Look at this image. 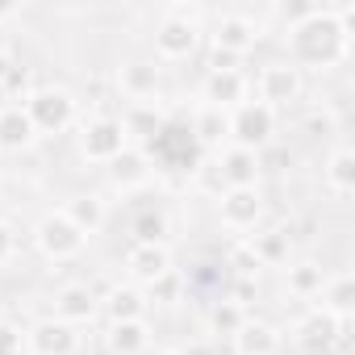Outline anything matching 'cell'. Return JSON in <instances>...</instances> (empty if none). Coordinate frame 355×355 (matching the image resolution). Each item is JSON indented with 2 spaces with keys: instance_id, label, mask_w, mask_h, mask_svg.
I'll return each instance as SVG.
<instances>
[{
  "instance_id": "6da1fadb",
  "label": "cell",
  "mask_w": 355,
  "mask_h": 355,
  "mask_svg": "<svg viewBox=\"0 0 355 355\" xmlns=\"http://www.w3.org/2000/svg\"><path fill=\"white\" fill-rule=\"evenodd\" d=\"M288 46H293V67H338L351 51V30L322 5L313 17H305L301 26L288 30Z\"/></svg>"
},
{
  "instance_id": "7a4b0ae2",
  "label": "cell",
  "mask_w": 355,
  "mask_h": 355,
  "mask_svg": "<svg viewBox=\"0 0 355 355\" xmlns=\"http://www.w3.org/2000/svg\"><path fill=\"white\" fill-rule=\"evenodd\" d=\"M347 343H351V318L313 309L297 322V347L305 355H330V347H347Z\"/></svg>"
},
{
  "instance_id": "3957f363",
  "label": "cell",
  "mask_w": 355,
  "mask_h": 355,
  "mask_svg": "<svg viewBox=\"0 0 355 355\" xmlns=\"http://www.w3.org/2000/svg\"><path fill=\"white\" fill-rule=\"evenodd\" d=\"M26 113H30L38 134H59V130H67L76 121L80 101L67 88H34V96L26 101Z\"/></svg>"
},
{
  "instance_id": "277c9868",
  "label": "cell",
  "mask_w": 355,
  "mask_h": 355,
  "mask_svg": "<svg viewBox=\"0 0 355 355\" xmlns=\"http://www.w3.org/2000/svg\"><path fill=\"white\" fill-rule=\"evenodd\" d=\"M272 138H276V109H268V105H259V101H243V105L230 113V142H234V146L259 155Z\"/></svg>"
},
{
  "instance_id": "5b68a950",
  "label": "cell",
  "mask_w": 355,
  "mask_h": 355,
  "mask_svg": "<svg viewBox=\"0 0 355 355\" xmlns=\"http://www.w3.org/2000/svg\"><path fill=\"white\" fill-rule=\"evenodd\" d=\"M34 247L42 251V259H51V263H67V259H76V255L88 247V234L76 230L63 214H46V218L34 226Z\"/></svg>"
},
{
  "instance_id": "8992f818",
  "label": "cell",
  "mask_w": 355,
  "mask_h": 355,
  "mask_svg": "<svg viewBox=\"0 0 355 355\" xmlns=\"http://www.w3.org/2000/svg\"><path fill=\"white\" fill-rule=\"evenodd\" d=\"M125 146H130V142H125V130H121V121L109 117V113H96V117L84 121V130H80V150H84L88 163H113Z\"/></svg>"
},
{
  "instance_id": "52a82bcc",
  "label": "cell",
  "mask_w": 355,
  "mask_h": 355,
  "mask_svg": "<svg viewBox=\"0 0 355 355\" xmlns=\"http://www.w3.org/2000/svg\"><path fill=\"white\" fill-rule=\"evenodd\" d=\"M301 92H305V76H301V67H293V63H268V67L259 71V80H255V96H259V105H268V109H284V105H293Z\"/></svg>"
},
{
  "instance_id": "ba28073f",
  "label": "cell",
  "mask_w": 355,
  "mask_h": 355,
  "mask_svg": "<svg viewBox=\"0 0 355 355\" xmlns=\"http://www.w3.org/2000/svg\"><path fill=\"white\" fill-rule=\"evenodd\" d=\"M197 42H201V21L163 13V21L155 30V55H159V63H180V59H189L197 51Z\"/></svg>"
},
{
  "instance_id": "9c48e42d",
  "label": "cell",
  "mask_w": 355,
  "mask_h": 355,
  "mask_svg": "<svg viewBox=\"0 0 355 355\" xmlns=\"http://www.w3.org/2000/svg\"><path fill=\"white\" fill-rule=\"evenodd\" d=\"M218 214L226 230H255L263 222V193L259 189H226L218 197Z\"/></svg>"
},
{
  "instance_id": "30bf717a",
  "label": "cell",
  "mask_w": 355,
  "mask_h": 355,
  "mask_svg": "<svg viewBox=\"0 0 355 355\" xmlns=\"http://www.w3.org/2000/svg\"><path fill=\"white\" fill-rule=\"evenodd\" d=\"M167 272H171V251H167V243H134V247L125 251V276H130V284L146 288V284H155V280L167 276Z\"/></svg>"
},
{
  "instance_id": "8fae6325",
  "label": "cell",
  "mask_w": 355,
  "mask_h": 355,
  "mask_svg": "<svg viewBox=\"0 0 355 355\" xmlns=\"http://www.w3.org/2000/svg\"><path fill=\"white\" fill-rule=\"evenodd\" d=\"M259 155L255 150H243V146H226L222 159L214 163L222 189H259Z\"/></svg>"
},
{
  "instance_id": "7c38bea8",
  "label": "cell",
  "mask_w": 355,
  "mask_h": 355,
  "mask_svg": "<svg viewBox=\"0 0 355 355\" xmlns=\"http://www.w3.org/2000/svg\"><path fill=\"white\" fill-rule=\"evenodd\" d=\"M117 88L130 105H146L159 96V63L150 59H130L117 67Z\"/></svg>"
},
{
  "instance_id": "4fadbf2b",
  "label": "cell",
  "mask_w": 355,
  "mask_h": 355,
  "mask_svg": "<svg viewBox=\"0 0 355 355\" xmlns=\"http://www.w3.org/2000/svg\"><path fill=\"white\" fill-rule=\"evenodd\" d=\"M150 175H155V159H150L142 146H125V150L109 163V180H113V189H121V193H134V189L150 184Z\"/></svg>"
},
{
  "instance_id": "5bb4252c",
  "label": "cell",
  "mask_w": 355,
  "mask_h": 355,
  "mask_svg": "<svg viewBox=\"0 0 355 355\" xmlns=\"http://www.w3.org/2000/svg\"><path fill=\"white\" fill-rule=\"evenodd\" d=\"M30 351L34 355H76L80 351V334L76 326L59 322V318H46L30 330Z\"/></svg>"
},
{
  "instance_id": "9a60e30c",
  "label": "cell",
  "mask_w": 355,
  "mask_h": 355,
  "mask_svg": "<svg viewBox=\"0 0 355 355\" xmlns=\"http://www.w3.org/2000/svg\"><path fill=\"white\" fill-rule=\"evenodd\" d=\"M255 42H259V26H255L251 17H243V13L218 17V26H214V46H218V51H230V55L243 59Z\"/></svg>"
},
{
  "instance_id": "2e32d148",
  "label": "cell",
  "mask_w": 355,
  "mask_h": 355,
  "mask_svg": "<svg viewBox=\"0 0 355 355\" xmlns=\"http://www.w3.org/2000/svg\"><path fill=\"white\" fill-rule=\"evenodd\" d=\"M247 92H251V84L243 71H209L205 76V105H214V109L234 113L247 101Z\"/></svg>"
},
{
  "instance_id": "e0dca14e",
  "label": "cell",
  "mask_w": 355,
  "mask_h": 355,
  "mask_svg": "<svg viewBox=\"0 0 355 355\" xmlns=\"http://www.w3.org/2000/svg\"><path fill=\"white\" fill-rule=\"evenodd\" d=\"M280 330L272 326V322H255V318H247L243 322V330L230 338V351L234 355H280Z\"/></svg>"
},
{
  "instance_id": "ac0fdd59",
  "label": "cell",
  "mask_w": 355,
  "mask_h": 355,
  "mask_svg": "<svg viewBox=\"0 0 355 355\" xmlns=\"http://www.w3.org/2000/svg\"><path fill=\"white\" fill-rule=\"evenodd\" d=\"M96 309H101V301H96V293H92L88 284H63L59 297H55V313H59V322H67V326L92 322Z\"/></svg>"
},
{
  "instance_id": "d6986e66",
  "label": "cell",
  "mask_w": 355,
  "mask_h": 355,
  "mask_svg": "<svg viewBox=\"0 0 355 355\" xmlns=\"http://www.w3.org/2000/svg\"><path fill=\"white\" fill-rule=\"evenodd\" d=\"M38 130L26 113V105H0V155L5 150H26L34 146Z\"/></svg>"
},
{
  "instance_id": "ffe728a7",
  "label": "cell",
  "mask_w": 355,
  "mask_h": 355,
  "mask_svg": "<svg viewBox=\"0 0 355 355\" xmlns=\"http://www.w3.org/2000/svg\"><path fill=\"white\" fill-rule=\"evenodd\" d=\"M101 305H105L109 322H142L150 301H146V293H142L138 284H113Z\"/></svg>"
},
{
  "instance_id": "44dd1931",
  "label": "cell",
  "mask_w": 355,
  "mask_h": 355,
  "mask_svg": "<svg viewBox=\"0 0 355 355\" xmlns=\"http://www.w3.org/2000/svg\"><path fill=\"white\" fill-rule=\"evenodd\" d=\"M59 214H63L76 230H84V234H96V230L109 222V205H105L96 193H80V197H71Z\"/></svg>"
},
{
  "instance_id": "7402d4cb",
  "label": "cell",
  "mask_w": 355,
  "mask_h": 355,
  "mask_svg": "<svg viewBox=\"0 0 355 355\" xmlns=\"http://www.w3.org/2000/svg\"><path fill=\"white\" fill-rule=\"evenodd\" d=\"M226 138H230V113L226 109H214V105H201L197 117H193V142L205 146V150H214Z\"/></svg>"
},
{
  "instance_id": "603a6c76",
  "label": "cell",
  "mask_w": 355,
  "mask_h": 355,
  "mask_svg": "<svg viewBox=\"0 0 355 355\" xmlns=\"http://www.w3.org/2000/svg\"><path fill=\"white\" fill-rule=\"evenodd\" d=\"M105 347H109V355H142L150 347V330H146V322H109Z\"/></svg>"
},
{
  "instance_id": "cb8c5ba5",
  "label": "cell",
  "mask_w": 355,
  "mask_h": 355,
  "mask_svg": "<svg viewBox=\"0 0 355 355\" xmlns=\"http://www.w3.org/2000/svg\"><path fill=\"white\" fill-rule=\"evenodd\" d=\"M322 175H326V189L334 197H351V189H355V150L351 146H334Z\"/></svg>"
},
{
  "instance_id": "d4e9b609",
  "label": "cell",
  "mask_w": 355,
  "mask_h": 355,
  "mask_svg": "<svg viewBox=\"0 0 355 355\" xmlns=\"http://www.w3.org/2000/svg\"><path fill=\"white\" fill-rule=\"evenodd\" d=\"M247 243H251V251H255V259H259L263 268H276V263H284V259H288V247H293V239H288V226H268V230L251 234Z\"/></svg>"
},
{
  "instance_id": "484cf974",
  "label": "cell",
  "mask_w": 355,
  "mask_h": 355,
  "mask_svg": "<svg viewBox=\"0 0 355 355\" xmlns=\"http://www.w3.org/2000/svg\"><path fill=\"white\" fill-rule=\"evenodd\" d=\"M117 121H121V130H125V142H130V138H159V130H163V113H159L155 101L130 105Z\"/></svg>"
},
{
  "instance_id": "4316f807",
  "label": "cell",
  "mask_w": 355,
  "mask_h": 355,
  "mask_svg": "<svg viewBox=\"0 0 355 355\" xmlns=\"http://www.w3.org/2000/svg\"><path fill=\"white\" fill-rule=\"evenodd\" d=\"M322 309L326 313H334V318H351V309H355V276L351 272H338V276H330L326 284H322Z\"/></svg>"
},
{
  "instance_id": "83f0119b",
  "label": "cell",
  "mask_w": 355,
  "mask_h": 355,
  "mask_svg": "<svg viewBox=\"0 0 355 355\" xmlns=\"http://www.w3.org/2000/svg\"><path fill=\"white\" fill-rule=\"evenodd\" d=\"M322 284H326V272L318 263H309V259L305 263H293L288 276H284V293L297 297V301H313L322 293Z\"/></svg>"
},
{
  "instance_id": "f1b7e54d",
  "label": "cell",
  "mask_w": 355,
  "mask_h": 355,
  "mask_svg": "<svg viewBox=\"0 0 355 355\" xmlns=\"http://www.w3.org/2000/svg\"><path fill=\"white\" fill-rule=\"evenodd\" d=\"M243 322H247V309H243V305H234V301H226V297L209 305V334H214V338H226V343H230V338L243 330Z\"/></svg>"
},
{
  "instance_id": "f546056e",
  "label": "cell",
  "mask_w": 355,
  "mask_h": 355,
  "mask_svg": "<svg viewBox=\"0 0 355 355\" xmlns=\"http://www.w3.org/2000/svg\"><path fill=\"white\" fill-rule=\"evenodd\" d=\"M30 96H34V76H30V67L13 63L5 71V80H0V101L5 105H26Z\"/></svg>"
},
{
  "instance_id": "4dcf8cb0",
  "label": "cell",
  "mask_w": 355,
  "mask_h": 355,
  "mask_svg": "<svg viewBox=\"0 0 355 355\" xmlns=\"http://www.w3.org/2000/svg\"><path fill=\"white\" fill-rule=\"evenodd\" d=\"M171 226H167V214L163 209H142L134 218V243H167Z\"/></svg>"
},
{
  "instance_id": "1f68e13d",
  "label": "cell",
  "mask_w": 355,
  "mask_h": 355,
  "mask_svg": "<svg viewBox=\"0 0 355 355\" xmlns=\"http://www.w3.org/2000/svg\"><path fill=\"white\" fill-rule=\"evenodd\" d=\"M226 268L234 272V280H255L263 263L255 259V251H251V243H247V239H239V243H234V247L226 251Z\"/></svg>"
},
{
  "instance_id": "d6a6232c",
  "label": "cell",
  "mask_w": 355,
  "mask_h": 355,
  "mask_svg": "<svg viewBox=\"0 0 355 355\" xmlns=\"http://www.w3.org/2000/svg\"><path fill=\"white\" fill-rule=\"evenodd\" d=\"M334 125H338V117H334L330 109H309V113H305V121H301V130H305V134H313V138L334 134Z\"/></svg>"
},
{
  "instance_id": "836d02e7",
  "label": "cell",
  "mask_w": 355,
  "mask_h": 355,
  "mask_svg": "<svg viewBox=\"0 0 355 355\" xmlns=\"http://www.w3.org/2000/svg\"><path fill=\"white\" fill-rule=\"evenodd\" d=\"M175 293H180V276H175V268L167 276H159L155 284H146V297L150 301H175Z\"/></svg>"
},
{
  "instance_id": "e575fe53",
  "label": "cell",
  "mask_w": 355,
  "mask_h": 355,
  "mask_svg": "<svg viewBox=\"0 0 355 355\" xmlns=\"http://www.w3.org/2000/svg\"><path fill=\"white\" fill-rule=\"evenodd\" d=\"M239 55H230V51H218V46H209V71H239Z\"/></svg>"
},
{
  "instance_id": "d590c367",
  "label": "cell",
  "mask_w": 355,
  "mask_h": 355,
  "mask_svg": "<svg viewBox=\"0 0 355 355\" xmlns=\"http://www.w3.org/2000/svg\"><path fill=\"white\" fill-rule=\"evenodd\" d=\"M13 251H17V230H13L5 218H0V263H5Z\"/></svg>"
},
{
  "instance_id": "8d00e7d4",
  "label": "cell",
  "mask_w": 355,
  "mask_h": 355,
  "mask_svg": "<svg viewBox=\"0 0 355 355\" xmlns=\"http://www.w3.org/2000/svg\"><path fill=\"white\" fill-rule=\"evenodd\" d=\"M226 301H234V305H243V309H247V305L255 301V280H234V293H230Z\"/></svg>"
},
{
  "instance_id": "74e56055",
  "label": "cell",
  "mask_w": 355,
  "mask_h": 355,
  "mask_svg": "<svg viewBox=\"0 0 355 355\" xmlns=\"http://www.w3.org/2000/svg\"><path fill=\"white\" fill-rule=\"evenodd\" d=\"M21 13V5H0V21H9V17H17Z\"/></svg>"
},
{
  "instance_id": "f35d334b",
  "label": "cell",
  "mask_w": 355,
  "mask_h": 355,
  "mask_svg": "<svg viewBox=\"0 0 355 355\" xmlns=\"http://www.w3.org/2000/svg\"><path fill=\"white\" fill-rule=\"evenodd\" d=\"M0 55H9V38H5V30H0Z\"/></svg>"
},
{
  "instance_id": "ab89813d",
  "label": "cell",
  "mask_w": 355,
  "mask_h": 355,
  "mask_svg": "<svg viewBox=\"0 0 355 355\" xmlns=\"http://www.w3.org/2000/svg\"><path fill=\"white\" fill-rule=\"evenodd\" d=\"M159 355H184V351H159Z\"/></svg>"
}]
</instances>
